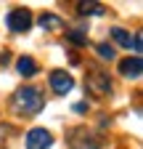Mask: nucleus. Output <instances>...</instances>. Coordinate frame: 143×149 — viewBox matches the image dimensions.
Instances as JSON below:
<instances>
[{"label": "nucleus", "instance_id": "4", "mask_svg": "<svg viewBox=\"0 0 143 149\" xmlns=\"http://www.w3.org/2000/svg\"><path fill=\"white\" fill-rule=\"evenodd\" d=\"M50 88H53V93H58V96H66V93L74 88V80H72L69 72L53 69V72H50Z\"/></svg>", "mask_w": 143, "mask_h": 149}, {"label": "nucleus", "instance_id": "5", "mask_svg": "<svg viewBox=\"0 0 143 149\" xmlns=\"http://www.w3.org/2000/svg\"><path fill=\"white\" fill-rule=\"evenodd\" d=\"M50 144H53V136L45 128H32L27 133V149H50Z\"/></svg>", "mask_w": 143, "mask_h": 149}, {"label": "nucleus", "instance_id": "7", "mask_svg": "<svg viewBox=\"0 0 143 149\" xmlns=\"http://www.w3.org/2000/svg\"><path fill=\"white\" fill-rule=\"evenodd\" d=\"M40 27H43L45 32H61V29H64V19L56 16V13H43V16H40Z\"/></svg>", "mask_w": 143, "mask_h": 149}, {"label": "nucleus", "instance_id": "3", "mask_svg": "<svg viewBox=\"0 0 143 149\" xmlns=\"http://www.w3.org/2000/svg\"><path fill=\"white\" fill-rule=\"evenodd\" d=\"M6 27L11 32H27L32 27V13L27 8H13L8 16H6Z\"/></svg>", "mask_w": 143, "mask_h": 149}, {"label": "nucleus", "instance_id": "6", "mask_svg": "<svg viewBox=\"0 0 143 149\" xmlns=\"http://www.w3.org/2000/svg\"><path fill=\"white\" fill-rule=\"evenodd\" d=\"M140 72H143V61H140V56H127V59H122V61H119V74H124V77L138 80V77H140Z\"/></svg>", "mask_w": 143, "mask_h": 149}, {"label": "nucleus", "instance_id": "2", "mask_svg": "<svg viewBox=\"0 0 143 149\" xmlns=\"http://www.w3.org/2000/svg\"><path fill=\"white\" fill-rule=\"evenodd\" d=\"M85 88H87L90 96H109L111 93V80H109L106 72H90L87 80H85Z\"/></svg>", "mask_w": 143, "mask_h": 149}, {"label": "nucleus", "instance_id": "11", "mask_svg": "<svg viewBox=\"0 0 143 149\" xmlns=\"http://www.w3.org/2000/svg\"><path fill=\"white\" fill-rule=\"evenodd\" d=\"M96 51H98V56H101V59H114V45H109V43H98L96 45Z\"/></svg>", "mask_w": 143, "mask_h": 149}, {"label": "nucleus", "instance_id": "1", "mask_svg": "<svg viewBox=\"0 0 143 149\" xmlns=\"http://www.w3.org/2000/svg\"><path fill=\"white\" fill-rule=\"evenodd\" d=\"M43 107H45V96L37 88H32V85H24V88H19L13 93V109L19 112V115L32 117V115H37Z\"/></svg>", "mask_w": 143, "mask_h": 149}, {"label": "nucleus", "instance_id": "8", "mask_svg": "<svg viewBox=\"0 0 143 149\" xmlns=\"http://www.w3.org/2000/svg\"><path fill=\"white\" fill-rule=\"evenodd\" d=\"M77 13L80 16H103L106 13V6L103 3H80L77 6Z\"/></svg>", "mask_w": 143, "mask_h": 149}, {"label": "nucleus", "instance_id": "9", "mask_svg": "<svg viewBox=\"0 0 143 149\" xmlns=\"http://www.w3.org/2000/svg\"><path fill=\"white\" fill-rule=\"evenodd\" d=\"M16 69H19L24 77H32V74H37V64H34L32 56H21V59L16 61Z\"/></svg>", "mask_w": 143, "mask_h": 149}, {"label": "nucleus", "instance_id": "12", "mask_svg": "<svg viewBox=\"0 0 143 149\" xmlns=\"http://www.w3.org/2000/svg\"><path fill=\"white\" fill-rule=\"evenodd\" d=\"M74 112H87V104H85V101H80V104H74Z\"/></svg>", "mask_w": 143, "mask_h": 149}, {"label": "nucleus", "instance_id": "10", "mask_svg": "<svg viewBox=\"0 0 143 149\" xmlns=\"http://www.w3.org/2000/svg\"><path fill=\"white\" fill-rule=\"evenodd\" d=\"M66 37H69V43H74V45H87L85 29H72V32H66Z\"/></svg>", "mask_w": 143, "mask_h": 149}]
</instances>
